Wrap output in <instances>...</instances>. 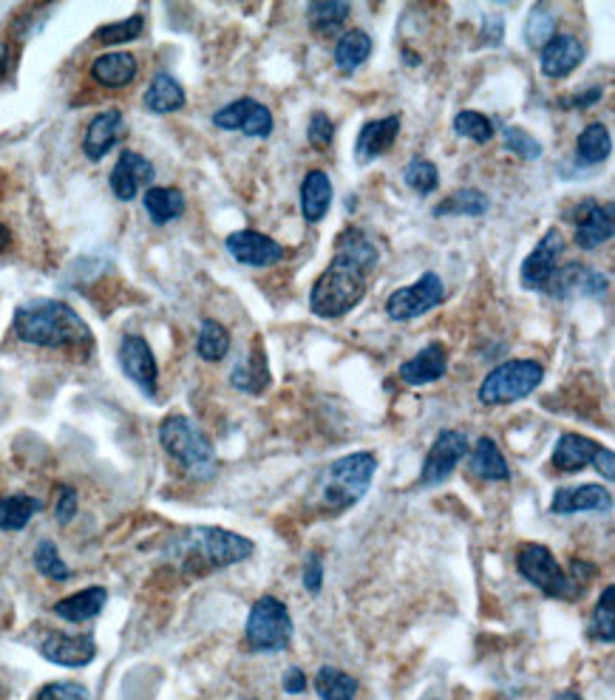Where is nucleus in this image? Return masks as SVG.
Masks as SVG:
<instances>
[{"label":"nucleus","instance_id":"1","mask_svg":"<svg viewBox=\"0 0 615 700\" xmlns=\"http://www.w3.org/2000/svg\"><path fill=\"white\" fill-rule=\"evenodd\" d=\"M15 335L43 349L88 346L91 329L63 301H31L15 313Z\"/></svg>","mask_w":615,"mask_h":700},{"label":"nucleus","instance_id":"2","mask_svg":"<svg viewBox=\"0 0 615 700\" xmlns=\"http://www.w3.org/2000/svg\"><path fill=\"white\" fill-rule=\"evenodd\" d=\"M367 284L369 272L344 253H335V258L326 264V270L316 278V284L309 290V309L326 321L344 318L367 298Z\"/></svg>","mask_w":615,"mask_h":700},{"label":"nucleus","instance_id":"3","mask_svg":"<svg viewBox=\"0 0 615 700\" xmlns=\"http://www.w3.org/2000/svg\"><path fill=\"white\" fill-rule=\"evenodd\" d=\"M377 471V457L372 451L346 454L341 460L332 462L318 480V505L321 511L341 513L351 505H358L369 491Z\"/></svg>","mask_w":615,"mask_h":700},{"label":"nucleus","instance_id":"4","mask_svg":"<svg viewBox=\"0 0 615 700\" xmlns=\"http://www.w3.org/2000/svg\"><path fill=\"white\" fill-rule=\"evenodd\" d=\"M174 550L182 556L184 564H205V568H230L253 556V542L239 533L221 527H191L176 539Z\"/></svg>","mask_w":615,"mask_h":700},{"label":"nucleus","instance_id":"5","mask_svg":"<svg viewBox=\"0 0 615 700\" xmlns=\"http://www.w3.org/2000/svg\"><path fill=\"white\" fill-rule=\"evenodd\" d=\"M159 443L196 480H210L216 474V451H213L210 440L188 417L174 415L162 420Z\"/></svg>","mask_w":615,"mask_h":700},{"label":"nucleus","instance_id":"6","mask_svg":"<svg viewBox=\"0 0 615 700\" xmlns=\"http://www.w3.org/2000/svg\"><path fill=\"white\" fill-rule=\"evenodd\" d=\"M544 380V366L539 360L516 358L499 364L494 372L485 374L479 383V403L483 406H508V403L525 400L527 394H534L539 383Z\"/></svg>","mask_w":615,"mask_h":700},{"label":"nucleus","instance_id":"7","mask_svg":"<svg viewBox=\"0 0 615 700\" xmlns=\"http://www.w3.org/2000/svg\"><path fill=\"white\" fill-rule=\"evenodd\" d=\"M293 619L284 601L276 596H261L249 610L247 644L256 652H281L293 641Z\"/></svg>","mask_w":615,"mask_h":700},{"label":"nucleus","instance_id":"8","mask_svg":"<svg viewBox=\"0 0 615 700\" xmlns=\"http://www.w3.org/2000/svg\"><path fill=\"white\" fill-rule=\"evenodd\" d=\"M516 570H520V576L525 582L539 587L550 598H573L579 593V584L564 573L562 564L556 562V556L550 553L544 545H536V542L520 547Z\"/></svg>","mask_w":615,"mask_h":700},{"label":"nucleus","instance_id":"9","mask_svg":"<svg viewBox=\"0 0 615 700\" xmlns=\"http://www.w3.org/2000/svg\"><path fill=\"white\" fill-rule=\"evenodd\" d=\"M446 301V284L437 272H423V276L409 287H400L386 298V315L392 321H414L420 315L432 313Z\"/></svg>","mask_w":615,"mask_h":700},{"label":"nucleus","instance_id":"10","mask_svg":"<svg viewBox=\"0 0 615 700\" xmlns=\"http://www.w3.org/2000/svg\"><path fill=\"white\" fill-rule=\"evenodd\" d=\"M564 256V236L559 227L544 230V236L536 241V247L527 253L522 262L520 281L525 290H548L553 276L559 270V258Z\"/></svg>","mask_w":615,"mask_h":700},{"label":"nucleus","instance_id":"11","mask_svg":"<svg viewBox=\"0 0 615 700\" xmlns=\"http://www.w3.org/2000/svg\"><path fill=\"white\" fill-rule=\"evenodd\" d=\"M213 125L225 128V131H242L244 137L253 139H267L272 133V114L267 105H261L258 100H235V103L225 105L221 111L213 114Z\"/></svg>","mask_w":615,"mask_h":700},{"label":"nucleus","instance_id":"12","mask_svg":"<svg viewBox=\"0 0 615 700\" xmlns=\"http://www.w3.org/2000/svg\"><path fill=\"white\" fill-rule=\"evenodd\" d=\"M465 454H469V437L457 429L443 431L432 443V448H428L423 474H420V485H439V482H446Z\"/></svg>","mask_w":615,"mask_h":700},{"label":"nucleus","instance_id":"13","mask_svg":"<svg viewBox=\"0 0 615 700\" xmlns=\"http://www.w3.org/2000/svg\"><path fill=\"white\" fill-rule=\"evenodd\" d=\"M119 366L123 372L148 394L154 397L156 394V380H159V366H156L154 352L148 346L145 338L140 335H125L123 343H119Z\"/></svg>","mask_w":615,"mask_h":700},{"label":"nucleus","instance_id":"14","mask_svg":"<svg viewBox=\"0 0 615 700\" xmlns=\"http://www.w3.org/2000/svg\"><path fill=\"white\" fill-rule=\"evenodd\" d=\"M228 253L239 264H247V267H272L284 258V247L279 241L270 239L267 233H258V230H235V233L228 236Z\"/></svg>","mask_w":615,"mask_h":700},{"label":"nucleus","instance_id":"15","mask_svg":"<svg viewBox=\"0 0 615 700\" xmlns=\"http://www.w3.org/2000/svg\"><path fill=\"white\" fill-rule=\"evenodd\" d=\"M607 276L587 267V264H567L564 270H556L548 290L559 298H601L607 292Z\"/></svg>","mask_w":615,"mask_h":700},{"label":"nucleus","instance_id":"16","mask_svg":"<svg viewBox=\"0 0 615 700\" xmlns=\"http://www.w3.org/2000/svg\"><path fill=\"white\" fill-rule=\"evenodd\" d=\"M40 656L60 666H86L94 661L97 641L91 635L46 633V638L40 641Z\"/></svg>","mask_w":615,"mask_h":700},{"label":"nucleus","instance_id":"17","mask_svg":"<svg viewBox=\"0 0 615 700\" xmlns=\"http://www.w3.org/2000/svg\"><path fill=\"white\" fill-rule=\"evenodd\" d=\"M613 205H599L593 199H587L576 211V244L581 250H599L604 241L613 239Z\"/></svg>","mask_w":615,"mask_h":700},{"label":"nucleus","instance_id":"18","mask_svg":"<svg viewBox=\"0 0 615 700\" xmlns=\"http://www.w3.org/2000/svg\"><path fill=\"white\" fill-rule=\"evenodd\" d=\"M151 182H154V165L137 151H125L111 170V190L119 202H131Z\"/></svg>","mask_w":615,"mask_h":700},{"label":"nucleus","instance_id":"19","mask_svg":"<svg viewBox=\"0 0 615 700\" xmlns=\"http://www.w3.org/2000/svg\"><path fill=\"white\" fill-rule=\"evenodd\" d=\"M400 137V114H388L383 119H372L360 128L358 142H355V160L360 165L381 160L383 154L392 151V145Z\"/></svg>","mask_w":615,"mask_h":700},{"label":"nucleus","instance_id":"20","mask_svg":"<svg viewBox=\"0 0 615 700\" xmlns=\"http://www.w3.org/2000/svg\"><path fill=\"white\" fill-rule=\"evenodd\" d=\"M585 60V43L573 35H556L548 46H542V58L539 66L548 80H564L571 77L579 63Z\"/></svg>","mask_w":615,"mask_h":700},{"label":"nucleus","instance_id":"21","mask_svg":"<svg viewBox=\"0 0 615 700\" xmlns=\"http://www.w3.org/2000/svg\"><path fill=\"white\" fill-rule=\"evenodd\" d=\"M613 508V494H610L604 485H579V488H562L553 494V502H550V511L559 513V517H567V513H604Z\"/></svg>","mask_w":615,"mask_h":700},{"label":"nucleus","instance_id":"22","mask_svg":"<svg viewBox=\"0 0 615 700\" xmlns=\"http://www.w3.org/2000/svg\"><path fill=\"white\" fill-rule=\"evenodd\" d=\"M123 133H125L123 111L117 109L103 111V114H97V117L91 119V125H88L86 139H82V151H86V156L91 162H100L105 154H108L111 148L117 145L119 139H123Z\"/></svg>","mask_w":615,"mask_h":700},{"label":"nucleus","instance_id":"23","mask_svg":"<svg viewBox=\"0 0 615 700\" xmlns=\"http://www.w3.org/2000/svg\"><path fill=\"white\" fill-rule=\"evenodd\" d=\"M448 372V349L443 343H428L414 358L400 366V380L409 386H428Z\"/></svg>","mask_w":615,"mask_h":700},{"label":"nucleus","instance_id":"24","mask_svg":"<svg viewBox=\"0 0 615 700\" xmlns=\"http://www.w3.org/2000/svg\"><path fill=\"white\" fill-rule=\"evenodd\" d=\"M332 196H335V190H332L330 176L323 170H309L304 176V182H300V216L307 219V225H318L330 213Z\"/></svg>","mask_w":615,"mask_h":700},{"label":"nucleus","instance_id":"25","mask_svg":"<svg viewBox=\"0 0 615 700\" xmlns=\"http://www.w3.org/2000/svg\"><path fill=\"white\" fill-rule=\"evenodd\" d=\"M601 445L595 440L585 437V434H562L553 448V466L562 474H573L581 468L593 466V457L599 454Z\"/></svg>","mask_w":615,"mask_h":700},{"label":"nucleus","instance_id":"26","mask_svg":"<svg viewBox=\"0 0 615 700\" xmlns=\"http://www.w3.org/2000/svg\"><path fill=\"white\" fill-rule=\"evenodd\" d=\"M105 601H108V590L105 587H88V590L74 593L68 598H60L54 604V613L60 619L72 621V624H82V621H91L103 613Z\"/></svg>","mask_w":615,"mask_h":700},{"label":"nucleus","instance_id":"27","mask_svg":"<svg viewBox=\"0 0 615 700\" xmlns=\"http://www.w3.org/2000/svg\"><path fill=\"white\" fill-rule=\"evenodd\" d=\"M91 77L100 86L123 88L137 77V58L128 52H108L91 63Z\"/></svg>","mask_w":615,"mask_h":700},{"label":"nucleus","instance_id":"28","mask_svg":"<svg viewBox=\"0 0 615 700\" xmlns=\"http://www.w3.org/2000/svg\"><path fill=\"white\" fill-rule=\"evenodd\" d=\"M471 471L479 480L488 482H505L511 480V468H508L505 457L499 451V445L491 437H479L471 451Z\"/></svg>","mask_w":615,"mask_h":700},{"label":"nucleus","instance_id":"29","mask_svg":"<svg viewBox=\"0 0 615 700\" xmlns=\"http://www.w3.org/2000/svg\"><path fill=\"white\" fill-rule=\"evenodd\" d=\"M335 253H344V256H349L351 262H358L367 272H372L374 267H377V258H381V253H377V244L372 241V236L363 233L360 227H346L344 233L337 236Z\"/></svg>","mask_w":615,"mask_h":700},{"label":"nucleus","instance_id":"30","mask_svg":"<svg viewBox=\"0 0 615 700\" xmlns=\"http://www.w3.org/2000/svg\"><path fill=\"white\" fill-rule=\"evenodd\" d=\"M351 7L346 0H318V3H309L307 9V21L309 29L321 37L335 35L337 29H344V23L349 21Z\"/></svg>","mask_w":615,"mask_h":700},{"label":"nucleus","instance_id":"31","mask_svg":"<svg viewBox=\"0 0 615 700\" xmlns=\"http://www.w3.org/2000/svg\"><path fill=\"white\" fill-rule=\"evenodd\" d=\"M372 37L363 29L346 31L335 43V66L341 74H351L358 66H363L372 54Z\"/></svg>","mask_w":615,"mask_h":700},{"label":"nucleus","instance_id":"32","mask_svg":"<svg viewBox=\"0 0 615 700\" xmlns=\"http://www.w3.org/2000/svg\"><path fill=\"white\" fill-rule=\"evenodd\" d=\"M230 383L247 394H261L270 386V369H267V358H264V349L258 343L249 349V358L242 366H235Z\"/></svg>","mask_w":615,"mask_h":700},{"label":"nucleus","instance_id":"33","mask_svg":"<svg viewBox=\"0 0 615 700\" xmlns=\"http://www.w3.org/2000/svg\"><path fill=\"white\" fill-rule=\"evenodd\" d=\"M184 105V88L170 74H156L145 91V109L151 114H174Z\"/></svg>","mask_w":615,"mask_h":700},{"label":"nucleus","instance_id":"34","mask_svg":"<svg viewBox=\"0 0 615 700\" xmlns=\"http://www.w3.org/2000/svg\"><path fill=\"white\" fill-rule=\"evenodd\" d=\"M488 211H491V199L485 196L483 190L462 188L454 190L446 202H439L434 207V216L437 219L439 216H471V219H476V216H485Z\"/></svg>","mask_w":615,"mask_h":700},{"label":"nucleus","instance_id":"35","mask_svg":"<svg viewBox=\"0 0 615 700\" xmlns=\"http://www.w3.org/2000/svg\"><path fill=\"white\" fill-rule=\"evenodd\" d=\"M154 225H168L184 213V193L176 188H151L142 199Z\"/></svg>","mask_w":615,"mask_h":700},{"label":"nucleus","instance_id":"36","mask_svg":"<svg viewBox=\"0 0 615 700\" xmlns=\"http://www.w3.org/2000/svg\"><path fill=\"white\" fill-rule=\"evenodd\" d=\"M613 151V139L601 123H590L576 139V160L581 165H601Z\"/></svg>","mask_w":615,"mask_h":700},{"label":"nucleus","instance_id":"37","mask_svg":"<svg viewBox=\"0 0 615 700\" xmlns=\"http://www.w3.org/2000/svg\"><path fill=\"white\" fill-rule=\"evenodd\" d=\"M559 35V17L553 15V9L548 3H539V7L530 9V15L525 21V29H522V37L530 49H542L548 46L553 37Z\"/></svg>","mask_w":615,"mask_h":700},{"label":"nucleus","instance_id":"38","mask_svg":"<svg viewBox=\"0 0 615 700\" xmlns=\"http://www.w3.org/2000/svg\"><path fill=\"white\" fill-rule=\"evenodd\" d=\"M316 692L321 700H355L358 680L337 666H321L316 675Z\"/></svg>","mask_w":615,"mask_h":700},{"label":"nucleus","instance_id":"39","mask_svg":"<svg viewBox=\"0 0 615 700\" xmlns=\"http://www.w3.org/2000/svg\"><path fill=\"white\" fill-rule=\"evenodd\" d=\"M37 511H40V502L35 496H3L0 499V531H23Z\"/></svg>","mask_w":615,"mask_h":700},{"label":"nucleus","instance_id":"40","mask_svg":"<svg viewBox=\"0 0 615 700\" xmlns=\"http://www.w3.org/2000/svg\"><path fill=\"white\" fill-rule=\"evenodd\" d=\"M196 352H198V358L207 360V364H219V360L228 358L230 332L221 327L219 321L207 318V321L202 323V329H198Z\"/></svg>","mask_w":615,"mask_h":700},{"label":"nucleus","instance_id":"41","mask_svg":"<svg viewBox=\"0 0 615 700\" xmlns=\"http://www.w3.org/2000/svg\"><path fill=\"white\" fill-rule=\"evenodd\" d=\"M590 635L601 644H613L615 641V587H604L601 593L599 604L593 610V619H590Z\"/></svg>","mask_w":615,"mask_h":700},{"label":"nucleus","instance_id":"42","mask_svg":"<svg viewBox=\"0 0 615 700\" xmlns=\"http://www.w3.org/2000/svg\"><path fill=\"white\" fill-rule=\"evenodd\" d=\"M403 179H406V184L414 190V193H420V196H428V193H434V190L439 188L437 165L428 160H423V156H414V160L406 165Z\"/></svg>","mask_w":615,"mask_h":700},{"label":"nucleus","instance_id":"43","mask_svg":"<svg viewBox=\"0 0 615 700\" xmlns=\"http://www.w3.org/2000/svg\"><path fill=\"white\" fill-rule=\"evenodd\" d=\"M454 131L476 145H488L494 139V123L479 111H460L454 117Z\"/></svg>","mask_w":615,"mask_h":700},{"label":"nucleus","instance_id":"44","mask_svg":"<svg viewBox=\"0 0 615 700\" xmlns=\"http://www.w3.org/2000/svg\"><path fill=\"white\" fill-rule=\"evenodd\" d=\"M502 139H505L508 151L525 162H536L544 154L542 142H539L534 133H527L525 128H520V125H508L505 131H502Z\"/></svg>","mask_w":615,"mask_h":700},{"label":"nucleus","instance_id":"45","mask_svg":"<svg viewBox=\"0 0 615 700\" xmlns=\"http://www.w3.org/2000/svg\"><path fill=\"white\" fill-rule=\"evenodd\" d=\"M142 29H145V21H142V15H133V17H128V21L108 23V26H103V29H97L94 40L100 46H119V43H128V40H133V37H140Z\"/></svg>","mask_w":615,"mask_h":700},{"label":"nucleus","instance_id":"46","mask_svg":"<svg viewBox=\"0 0 615 700\" xmlns=\"http://www.w3.org/2000/svg\"><path fill=\"white\" fill-rule=\"evenodd\" d=\"M35 564H37V570H40L46 578H52V582H66V578L72 576V570L66 568V562H63V559H60L57 545L49 539H43L40 545H37Z\"/></svg>","mask_w":615,"mask_h":700},{"label":"nucleus","instance_id":"47","mask_svg":"<svg viewBox=\"0 0 615 700\" xmlns=\"http://www.w3.org/2000/svg\"><path fill=\"white\" fill-rule=\"evenodd\" d=\"M307 139L316 151H326V148L332 145V139H335V123H332L323 111H316V114L309 117Z\"/></svg>","mask_w":615,"mask_h":700},{"label":"nucleus","instance_id":"48","mask_svg":"<svg viewBox=\"0 0 615 700\" xmlns=\"http://www.w3.org/2000/svg\"><path fill=\"white\" fill-rule=\"evenodd\" d=\"M35 700H91V692L80 684H68V680H60V684H49L37 692Z\"/></svg>","mask_w":615,"mask_h":700},{"label":"nucleus","instance_id":"49","mask_svg":"<svg viewBox=\"0 0 615 700\" xmlns=\"http://www.w3.org/2000/svg\"><path fill=\"white\" fill-rule=\"evenodd\" d=\"M304 587H307L312 596H318L323 587V559L318 550L307 556V562H304Z\"/></svg>","mask_w":615,"mask_h":700},{"label":"nucleus","instance_id":"50","mask_svg":"<svg viewBox=\"0 0 615 700\" xmlns=\"http://www.w3.org/2000/svg\"><path fill=\"white\" fill-rule=\"evenodd\" d=\"M54 513H57V519L66 525V522H72L74 513H77V494H74V488H60V496H57V508H54Z\"/></svg>","mask_w":615,"mask_h":700},{"label":"nucleus","instance_id":"51","mask_svg":"<svg viewBox=\"0 0 615 700\" xmlns=\"http://www.w3.org/2000/svg\"><path fill=\"white\" fill-rule=\"evenodd\" d=\"M281 686H284L286 695H300L307 692V672L298 670V666H290L281 678Z\"/></svg>","mask_w":615,"mask_h":700},{"label":"nucleus","instance_id":"52","mask_svg":"<svg viewBox=\"0 0 615 700\" xmlns=\"http://www.w3.org/2000/svg\"><path fill=\"white\" fill-rule=\"evenodd\" d=\"M593 468L599 471L601 476H604V480L613 482L615 480V454L610 451V448H604V445H601L599 454L593 457Z\"/></svg>","mask_w":615,"mask_h":700},{"label":"nucleus","instance_id":"53","mask_svg":"<svg viewBox=\"0 0 615 700\" xmlns=\"http://www.w3.org/2000/svg\"><path fill=\"white\" fill-rule=\"evenodd\" d=\"M483 40H488V46L502 43V17H491V21L485 23Z\"/></svg>","mask_w":615,"mask_h":700},{"label":"nucleus","instance_id":"54","mask_svg":"<svg viewBox=\"0 0 615 700\" xmlns=\"http://www.w3.org/2000/svg\"><path fill=\"white\" fill-rule=\"evenodd\" d=\"M601 100V88H590V91H587V94H576L573 97V100H567V103L564 105H573V109H587V105H593V103H599Z\"/></svg>","mask_w":615,"mask_h":700},{"label":"nucleus","instance_id":"55","mask_svg":"<svg viewBox=\"0 0 615 700\" xmlns=\"http://www.w3.org/2000/svg\"><path fill=\"white\" fill-rule=\"evenodd\" d=\"M7 66H9V46L0 43V77H3Z\"/></svg>","mask_w":615,"mask_h":700},{"label":"nucleus","instance_id":"56","mask_svg":"<svg viewBox=\"0 0 615 700\" xmlns=\"http://www.w3.org/2000/svg\"><path fill=\"white\" fill-rule=\"evenodd\" d=\"M9 241H12V236H9V230L3 225H0V253L9 247Z\"/></svg>","mask_w":615,"mask_h":700},{"label":"nucleus","instance_id":"57","mask_svg":"<svg viewBox=\"0 0 615 700\" xmlns=\"http://www.w3.org/2000/svg\"><path fill=\"white\" fill-rule=\"evenodd\" d=\"M553 700H581V695L579 692H562V695H556Z\"/></svg>","mask_w":615,"mask_h":700}]
</instances>
